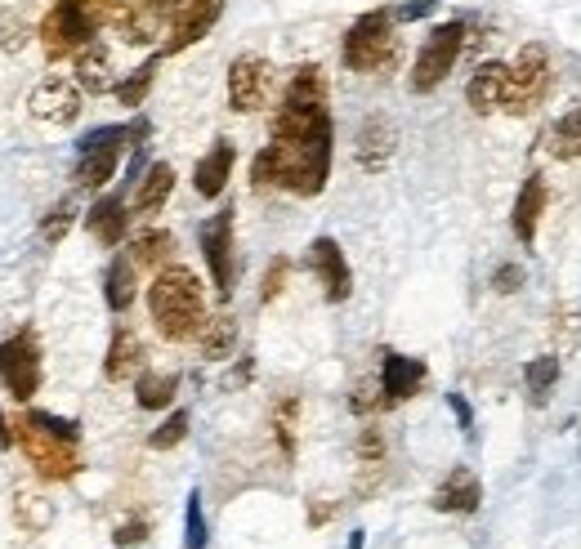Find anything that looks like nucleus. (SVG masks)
I'll return each instance as SVG.
<instances>
[{"label": "nucleus", "instance_id": "obj_42", "mask_svg": "<svg viewBox=\"0 0 581 549\" xmlns=\"http://www.w3.org/2000/svg\"><path fill=\"white\" fill-rule=\"evenodd\" d=\"M112 541H117L121 549H126V545H139V541H148V523H144V518H130V523H121V527H117V536H112Z\"/></svg>", "mask_w": 581, "mask_h": 549}, {"label": "nucleus", "instance_id": "obj_33", "mask_svg": "<svg viewBox=\"0 0 581 549\" xmlns=\"http://www.w3.org/2000/svg\"><path fill=\"white\" fill-rule=\"evenodd\" d=\"M14 518H18V527H23V532H45V527H50V518H54V509H50V500L36 496V491H18Z\"/></svg>", "mask_w": 581, "mask_h": 549}, {"label": "nucleus", "instance_id": "obj_16", "mask_svg": "<svg viewBox=\"0 0 581 549\" xmlns=\"http://www.w3.org/2000/svg\"><path fill=\"white\" fill-rule=\"evenodd\" d=\"M394 148H398V130H394L389 117H367L363 125H358L354 157L367 175H380V170L389 166V157H394Z\"/></svg>", "mask_w": 581, "mask_h": 549}, {"label": "nucleus", "instance_id": "obj_8", "mask_svg": "<svg viewBox=\"0 0 581 549\" xmlns=\"http://www.w3.org/2000/svg\"><path fill=\"white\" fill-rule=\"evenodd\" d=\"M273 85H278L273 63L260 59V54H242V59H233V67H228V108L242 112V117L264 112L273 99Z\"/></svg>", "mask_w": 581, "mask_h": 549}, {"label": "nucleus", "instance_id": "obj_9", "mask_svg": "<svg viewBox=\"0 0 581 549\" xmlns=\"http://www.w3.org/2000/svg\"><path fill=\"white\" fill-rule=\"evenodd\" d=\"M175 5L179 0H117L108 27H117V36L126 45H152L161 32H170Z\"/></svg>", "mask_w": 581, "mask_h": 549}, {"label": "nucleus", "instance_id": "obj_22", "mask_svg": "<svg viewBox=\"0 0 581 549\" xmlns=\"http://www.w3.org/2000/svg\"><path fill=\"white\" fill-rule=\"evenodd\" d=\"M541 215H546V179H541V175H528V179H523V188H519V197H514V215H510L514 237H519L523 246L537 242Z\"/></svg>", "mask_w": 581, "mask_h": 549}, {"label": "nucleus", "instance_id": "obj_30", "mask_svg": "<svg viewBox=\"0 0 581 549\" xmlns=\"http://www.w3.org/2000/svg\"><path fill=\"white\" fill-rule=\"evenodd\" d=\"M295 429H300V398L287 393V398L273 402V438H278L287 460H295Z\"/></svg>", "mask_w": 581, "mask_h": 549}, {"label": "nucleus", "instance_id": "obj_38", "mask_svg": "<svg viewBox=\"0 0 581 549\" xmlns=\"http://www.w3.org/2000/svg\"><path fill=\"white\" fill-rule=\"evenodd\" d=\"M287 277H291V259L278 255L269 268H264V282H260V304H273L282 291H287Z\"/></svg>", "mask_w": 581, "mask_h": 549}, {"label": "nucleus", "instance_id": "obj_17", "mask_svg": "<svg viewBox=\"0 0 581 549\" xmlns=\"http://www.w3.org/2000/svg\"><path fill=\"white\" fill-rule=\"evenodd\" d=\"M506 90H510V63H479L470 76V85H465V103H470L479 117H488V112H501L506 108Z\"/></svg>", "mask_w": 581, "mask_h": 549}, {"label": "nucleus", "instance_id": "obj_44", "mask_svg": "<svg viewBox=\"0 0 581 549\" xmlns=\"http://www.w3.org/2000/svg\"><path fill=\"white\" fill-rule=\"evenodd\" d=\"M331 514H336V505H331V500H313V505H309V527H322Z\"/></svg>", "mask_w": 581, "mask_h": 549}, {"label": "nucleus", "instance_id": "obj_4", "mask_svg": "<svg viewBox=\"0 0 581 549\" xmlns=\"http://www.w3.org/2000/svg\"><path fill=\"white\" fill-rule=\"evenodd\" d=\"M18 425V447H23L27 465L36 469L50 483H68V478L81 474V438H68V433L50 429L36 411L14 420Z\"/></svg>", "mask_w": 581, "mask_h": 549}, {"label": "nucleus", "instance_id": "obj_14", "mask_svg": "<svg viewBox=\"0 0 581 549\" xmlns=\"http://www.w3.org/2000/svg\"><path fill=\"white\" fill-rule=\"evenodd\" d=\"M318 134H336V130H331L327 103L287 99V94H282L278 112H273V139H318Z\"/></svg>", "mask_w": 581, "mask_h": 549}, {"label": "nucleus", "instance_id": "obj_46", "mask_svg": "<svg viewBox=\"0 0 581 549\" xmlns=\"http://www.w3.org/2000/svg\"><path fill=\"white\" fill-rule=\"evenodd\" d=\"M345 549H363V532H354V536H349V545Z\"/></svg>", "mask_w": 581, "mask_h": 549}, {"label": "nucleus", "instance_id": "obj_3", "mask_svg": "<svg viewBox=\"0 0 581 549\" xmlns=\"http://www.w3.org/2000/svg\"><path fill=\"white\" fill-rule=\"evenodd\" d=\"M394 9L380 5V9H367L349 23L345 41H340V59H345L349 72L358 76H376L385 67H394L398 59V36H394Z\"/></svg>", "mask_w": 581, "mask_h": 549}, {"label": "nucleus", "instance_id": "obj_21", "mask_svg": "<svg viewBox=\"0 0 581 549\" xmlns=\"http://www.w3.org/2000/svg\"><path fill=\"white\" fill-rule=\"evenodd\" d=\"M233 161H237V148H233V143H228V139H215V148L206 152V157L197 161V170H193L197 197H206V201L224 197L228 175H233Z\"/></svg>", "mask_w": 581, "mask_h": 549}, {"label": "nucleus", "instance_id": "obj_13", "mask_svg": "<svg viewBox=\"0 0 581 549\" xmlns=\"http://www.w3.org/2000/svg\"><path fill=\"white\" fill-rule=\"evenodd\" d=\"M219 14H224V0H179L161 54H166V59H170V54H184L188 45H197L219 23Z\"/></svg>", "mask_w": 581, "mask_h": 549}, {"label": "nucleus", "instance_id": "obj_5", "mask_svg": "<svg viewBox=\"0 0 581 549\" xmlns=\"http://www.w3.org/2000/svg\"><path fill=\"white\" fill-rule=\"evenodd\" d=\"M461 50H465V23H461V18L438 23L434 32L425 36L421 50H416V63H412V72H407V90H412V94H434L438 85L452 76Z\"/></svg>", "mask_w": 581, "mask_h": 549}, {"label": "nucleus", "instance_id": "obj_34", "mask_svg": "<svg viewBox=\"0 0 581 549\" xmlns=\"http://www.w3.org/2000/svg\"><path fill=\"white\" fill-rule=\"evenodd\" d=\"M188 420H193L188 411H170V416L148 433V447H152V451H175L179 442L188 438Z\"/></svg>", "mask_w": 581, "mask_h": 549}, {"label": "nucleus", "instance_id": "obj_2", "mask_svg": "<svg viewBox=\"0 0 581 549\" xmlns=\"http://www.w3.org/2000/svg\"><path fill=\"white\" fill-rule=\"evenodd\" d=\"M148 313H152V326H157L161 340L170 344H188L206 331V295H202V282H197L193 268L184 264H166L161 273H152V286H148Z\"/></svg>", "mask_w": 581, "mask_h": 549}, {"label": "nucleus", "instance_id": "obj_43", "mask_svg": "<svg viewBox=\"0 0 581 549\" xmlns=\"http://www.w3.org/2000/svg\"><path fill=\"white\" fill-rule=\"evenodd\" d=\"M447 407H452L456 425H461V433H474V407L461 398V393H447Z\"/></svg>", "mask_w": 581, "mask_h": 549}, {"label": "nucleus", "instance_id": "obj_26", "mask_svg": "<svg viewBox=\"0 0 581 549\" xmlns=\"http://www.w3.org/2000/svg\"><path fill=\"white\" fill-rule=\"evenodd\" d=\"M179 393V375L175 371H139L135 380V402L144 411H166Z\"/></svg>", "mask_w": 581, "mask_h": 549}, {"label": "nucleus", "instance_id": "obj_10", "mask_svg": "<svg viewBox=\"0 0 581 549\" xmlns=\"http://www.w3.org/2000/svg\"><path fill=\"white\" fill-rule=\"evenodd\" d=\"M202 255L211 268V286L219 291V300L233 295V277H237V259H233V206L215 210L202 224Z\"/></svg>", "mask_w": 581, "mask_h": 549}, {"label": "nucleus", "instance_id": "obj_25", "mask_svg": "<svg viewBox=\"0 0 581 549\" xmlns=\"http://www.w3.org/2000/svg\"><path fill=\"white\" fill-rule=\"evenodd\" d=\"M175 192V166L170 161H152L139 179V192H135V215H157L161 206L170 201Z\"/></svg>", "mask_w": 581, "mask_h": 549}, {"label": "nucleus", "instance_id": "obj_40", "mask_svg": "<svg viewBox=\"0 0 581 549\" xmlns=\"http://www.w3.org/2000/svg\"><path fill=\"white\" fill-rule=\"evenodd\" d=\"M523 286V264H501L497 273H492V291L497 295H514Z\"/></svg>", "mask_w": 581, "mask_h": 549}, {"label": "nucleus", "instance_id": "obj_18", "mask_svg": "<svg viewBox=\"0 0 581 549\" xmlns=\"http://www.w3.org/2000/svg\"><path fill=\"white\" fill-rule=\"evenodd\" d=\"M130 228V206L121 192H108V197H99L90 210H85V233L94 237L99 246H121V237H126Z\"/></svg>", "mask_w": 581, "mask_h": 549}, {"label": "nucleus", "instance_id": "obj_12", "mask_svg": "<svg viewBox=\"0 0 581 549\" xmlns=\"http://www.w3.org/2000/svg\"><path fill=\"white\" fill-rule=\"evenodd\" d=\"M304 264H309V273L318 277L327 304H345L349 295H354V273H349L345 250H340L336 237H318V242L309 246V255H304Z\"/></svg>", "mask_w": 581, "mask_h": 549}, {"label": "nucleus", "instance_id": "obj_27", "mask_svg": "<svg viewBox=\"0 0 581 549\" xmlns=\"http://www.w3.org/2000/svg\"><path fill=\"white\" fill-rule=\"evenodd\" d=\"M197 349H202L206 362L233 358V349H237V317H233V313L211 317V322H206V331L197 335Z\"/></svg>", "mask_w": 581, "mask_h": 549}, {"label": "nucleus", "instance_id": "obj_41", "mask_svg": "<svg viewBox=\"0 0 581 549\" xmlns=\"http://www.w3.org/2000/svg\"><path fill=\"white\" fill-rule=\"evenodd\" d=\"M434 9H438V0H407V5L394 9V18L398 23H416V18H430Z\"/></svg>", "mask_w": 581, "mask_h": 549}, {"label": "nucleus", "instance_id": "obj_7", "mask_svg": "<svg viewBox=\"0 0 581 549\" xmlns=\"http://www.w3.org/2000/svg\"><path fill=\"white\" fill-rule=\"evenodd\" d=\"M546 85H550V50L541 41H532V45H523L510 63V90H506V108L501 112H510V117H528V112L541 103Z\"/></svg>", "mask_w": 581, "mask_h": 549}, {"label": "nucleus", "instance_id": "obj_20", "mask_svg": "<svg viewBox=\"0 0 581 549\" xmlns=\"http://www.w3.org/2000/svg\"><path fill=\"white\" fill-rule=\"evenodd\" d=\"M76 85H81L85 94H108L117 90V72H112V45L108 41H90L81 54H76Z\"/></svg>", "mask_w": 581, "mask_h": 549}, {"label": "nucleus", "instance_id": "obj_11", "mask_svg": "<svg viewBox=\"0 0 581 549\" xmlns=\"http://www.w3.org/2000/svg\"><path fill=\"white\" fill-rule=\"evenodd\" d=\"M81 85H76V76H63V72H50L41 85L32 90V99H27V108H32L36 121L45 125H76L81 117Z\"/></svg>", "mask_w": 581, "mask_h": 549}, {"label": "nucleus", "instance_id": "obj_19", "mask_svg": "<svg viewBox=\"0 0 581 549\" xmlns=\"http://www.w3.org/2000/svg\"><path fill=\"white\" fill-rule=\"evenodd\" d=\"M139 371H144V344H139V335L130 326H117L108 344V358H103V380L126 384V380H139Z\"/></svg>", "mask_w": 581, "mask_h": 549}, {"label": "nucleus", "instance_id": "obj_31", "mask_svg": "<svg viewBox=\"0 0 581 549\" xmlns=\"http://www.w3.org/2000/svg\"><path fill=\"white\" fill-rule=\"evenodd\" d=\"M354 456H358V465H363V491H367L371 474H385V433L376 425H367L354 442Z\"/></svg>", "mask_w": 581, "mask_h": 549}, {"label": "nucleus", "instance_id": "obj_35", "mask_svg": "<svg viewBox=\"0 0 581 549\" xmlns=\"http://www.w3.org/2000/svg\"><path fill=\"white\" fill-rule=\"evenodd\" d=\"M528 393H532V402H546V393L555 389V380H559V358H537V362H528Z\"/></svg>", "mask_w": 581, "mask_h": 549}, {"label": "nucleus", "instance_id": "obj_6", "mask_svg": "<svg viewBox=\"0 0 581 549\" xmlns=\"http://www.w3.org/2000/svg\"><path fill=\"white\" fill-rule=\"evenodd\" d=\"M45 366H41V344H36V331L23 326L18 335L0 340V384L14 402H32L41 393Z\"/></svg>", "mask_w": 581, "mask_h": 549}, {"label": "nucleus", "instance_id": "obj_24", "mask_svg": "<svg viewBox=\"0 0 581 549\" xmlns=\"http://www.w3.org/2000/svg\"><path fill=\"white\" fill-rule=\"evenodd\" d=\"M135 295H139V264L130 259V250H121L108 264V273H103V304L112 313H126L135 304Z\"/></svg>", "mask_w": 581, "mask_h": 549}, {"label": "nucleus", "instance_id": "obj_29", "mask_svg": "<svg viewBox=\"0 0 581 549\" xmlns=\"http://www.w3.org/2000/svg\"><path fill=\"white\" fill-rule=\"evenodd\" d=\"M161 59H166V54H152L148 63H139L135 72L126 76V81H117V103L121 108H144V99L152 94V85H157V72H161Z\"/></svg>", "mask_w": 581, "mask_h": 549}, {"label": "nucleus", "instance_id": "obj_32", "mask_svg": "<svg viewBox=\"0 0 581 549\" xmlns=\"http://www.w3.org/2000/svg\"><path fill=\"white\" fill-rule=\"evenodd\" d=\"M282 94H287V99H318V103H327V72H322L318 63L295 67Z\"/></svg>", "mask_w": 581, "mask_h": 549}, {"label": "nucleus", "instance_id": "obj_36", "mask_svg": "<svg viewBox=\"0 0 581 549\" xmlns=\"http://www.w3.org/2000/svg\"><path fill=\"white\" fill-rule=\"evenodd\" d=\"M76 224V201L72 197H63L59 206L50 210V215H45V224H41V233H45V242L50 246H59L63 237H68V228Z\"/></svg>", "mask_w": 581, "mask_h": 549}, {"label": "nucleus", "instance_id": "obj_39", "mask_svg": "<svg viewBox=\"0 0 581 549\" xmlns=\"http://www.w3.org/2000/svg\"><path fill=\"white\" fill-rule=\"evenodd\" d=\"M27 36H32V27H27L18 14H9V9H5V14H0V50L18 54L27 45Z\"/></svg>", "mask_w": 581, "mask_h": 549}, {"label": "nucleus", "instance_id": "obj_47", "mask_svg": "<svg viewBox=\"0 0 581 549\" xmlns=\"http://www.w3.org/2000/svg\"><path fill=\"white\" fill-rule=\"evenodd\" d=\"M573 117H577V130H581V108H577V112H573Z\"/></svg>", "mask_w": 581, "mask_h": 549}, {"label": "nucleus", "instance_id": "obj_23", "mask_svg": "<svg viewBox=\"0 0 581 549\" xmlns=\"http://www.w3.org/2000/svg\"><path fill=\"white\" fill-rule=\"evenodd\" d=\"M479 500H483L479 478L461 465V469H452V474L443 478V487L430 496V505L438 509V514H474V509H479Z\"/></svg>", "mask_w": 581, "mask_h": 549}, {"label": "nucleus", "instance_id": "obj_37", "mask_svg": "<svg viewBox=\"0 0 581 549\" xmlns=\"http://www.w3.org/2000/svg\"><path fill=\"white\" fill-rule=\"evenodd\" d=\"M206 518H202V496H188V509H184V549H206Z\"/></svg>", "mask_w": 581, "mask_h": 549}, {"label": "nucleus", "instance_id": "obj_28", "mask_svg": "<svg viewBox=\"0 0 581 549\" xmlns=\"http://www.w3.org/2000/svg\"><path fill=\"white\" fill-rule=\"evenodd\" d=\"M170 255H175V233H166V228H148L130 242V259L139 268H152V273H161L170 264Z\"/></svg>", "mask_w": 581, "mask_h": 549}, {"label": "nucleus", "instance_id": "obj_15", "mask_svg": "<svg viewBox=\"0 0 581 549\" xmlns=\"http://www.w3.org/2000/svg\"><path fill=\"white\" fill-rule=\"evenodd\" d=\"M425 384V362L403 358V353L385 349L380 353V407H398Z\"/></svg>", "mask_w": 581, "mask_h": 549}, {"label": "nucleus", "instance_id": "obj_45", "mask_svg": "<svg viewBox=\"0 0 581 549\" xmlns=\"http://www.w3.org/2000/svg\"><path fill=\"white\" fill-rule=\"evenodd\" d=\"M18 442V425L9 416H0V451H9Z\"/></svg>", "mask_w": 581, "mask_h": 549}, {"label": "nucleus", "instance_id": "obj_1", "mask_svg": "<svg viewBox=\"0 0 581 549\" xmlns=\"http://www.w3.org/2000/svg\"><path fill=\"white\" fill-rule=\"evenodd\" d=\"M331 139L336 134H318V139H273L269 148H260L251 161L255 192L287 188L295 197H318L331 179Z\"/></svg>", "mask_w": 581, "mask_h": 549}]
</instances>
